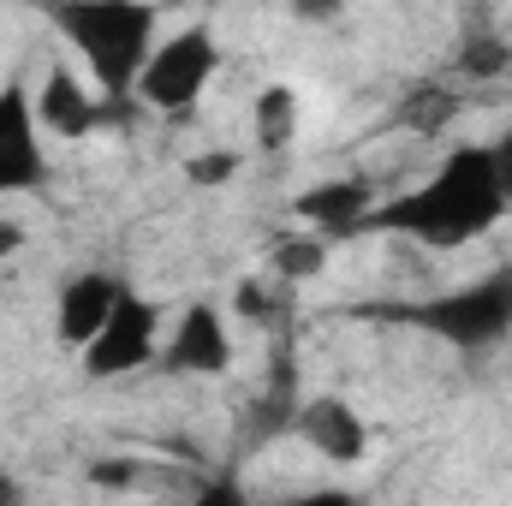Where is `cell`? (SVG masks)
<instances>
[{"label": "cell", "mask_w": 512, "mask_h": 506, "mask_svg": "<svg viewBox=\"0 0 512 506\" xmlns=\"http://www.w3.org/2000/svg\"><path fill=\"white\" fill-rule=\"evenodd\" d=\"M507 209L512 203L495 185L483 143H459L417 185H405L399 197H382L376 227L411 239L417 251H471L477 239H489L507 221Z\"/></svg>", "instance_id": "6da1fadb"}, {"label": "cell", "mask_w": 512, "mask_h": 506, "mask_svg": "<svg viewBox=\"0 0 512 506\" xmlns=\"http://www.w3.org/2000/svg\"><path fill=\"white\" fill-rule=\"evenodd\" d=\"M453 114H459V90H453V78H429V84H417V90L393 108V120H399L405 131H441Z\"/></svg>", "instance_id": "9a60e30c"}, {"label": "cell", "mask_w": 512, "mask_h": 506, "mask_svg": "<svg viewBox=\"0 0 512 506\" xmlns=\"http://www.w3.org/2000/svg\"><path fill=\"white\" fill-rule=\"evenodd\" d=\"M328 256H334V245H328L322 233L292 227L286 239H274V251H268V274H274L280 286H304V280H322V274H328Z\"/></svg>", "instance_id": "4fadbf2b"}, {"label": "cell", "mask_w": 512, "mask_h": 506, "mask_svg": "<svg viewBox=\"0 0 512 506\" xmlns=\"http://www.w3.org/2000/svg\"><path fill=\"white\" fill-rule=\"evenodd\" d=\"M376 209H382V191L364 173H328V179H310L292 197V221L310 227V233H322L328 245L376 233Z\"/></svg>", "instance_id": "52a82bcc"}, {"label": "cell", "mask_w": 512, "mask_h": 506, "mask_svg": "<svg viewBox=\"0 0 512 506\" xmlns=\"http://www.w3.org/2000/svg\"><path fill=\"white\" fill-rule=\"evenodd\" d=\"M233 358H239V346H233L227 310H215L209 298H197V304H185V310L161 328L155 370H161V376H227Z\"/></svg>", "instance_id": "8992f818"}, {"label": "cell", "mask_w": 512, "mask_h": 506, "mask_svg": "<svg viewBox=\"0 0 512 506\" xmlns=\"http://www.w3.org/2000/svg\"><path fill=\"white\" fill-rule=\"evenodd\" d=\"M239 167H245V155L239 149H203V155H191L185 161V173H191V185H233L239 179Z\"/></svg>", "instance_id": "e0dca14e"}, {"label": "cell", "mask_w": 512, "mask_h": 506, "mask_svg": "<svg viewBox=\"0 0 512 506\" xmlns=\"http://www.w3.org/2000/svg\"><path fill=\"white\" fill-rule=\"evenodd\" d=\"M292 435L322 465H364L370 459V423L346 393H304L292 411Z\"/></svg>", "instance_id": "9c48e42d"}, {"label": "cell", "mask_w": 512, "mask_h": 506, "mask_svg": "<svg viewBox=\"0 0 512 506\" xmlns=\"http://www.w3.org/2000/svg\"><path fill=\"white\" fill-rule=\"evenodd\" d=\"M48 185V131L36 120L30 90L0 84V197H24Z\"/></svg>", "instance_id": "ba28073f"}, {"label": "cell", "mask_w": 512, "mask_h": 506, "mask_svg": "<svg viewBox=\"0 0 512 506\" xmlns=\"http://www.w3.org/2000/svg\"><path fill=\"white\" fill-rule=\"evenodd\" d=\"M155 352H161V310H155V298H143L137 286H126L114 316L96 328V340L78 358H84V376L90 381H126L137 370H149Z\"/></svg>", "instance_id": "5b68a950"}, {"label": "cell", "mask_w": 512, "mask_h": 506, "mask_svg": "<svg viewBox=\"0 0 512 506\" xmlns=\"http://www.w3.org/2000/svg\"><path fill=\"white\" fill-rule=\"evenodd\" d=\"M483 155H489V167H495V185L507 191V203H512V126H501L489 143H483Z\"/></svg>", "instance_id": "d6986e66"}, {"label": "cell", "mask_w": 512, "mask_h": 506, "mask_svg": "<svg viewBox=\"0 0 512 506\" xmlns=\"http://www.w3.org/2000/svg\"><path fill=\"white\" fill-rule=\"evenodd\" d=\"M30 102H36V120L48 137H66V143H78V137H90L96 120H102V90L90 84V72H72L66 60H54L48 72H42V84L30 90Z\"/></svg>", "instance_id": "30bf717a"}, {"label": "cell", "mask_w": 512, "mask_h": 506, "mask_svg": "<svg viewBox=\"0 0 512 506\" xmlns=\"http://www.w3.org/2000/svg\"><path fill=\"white\" fill-rule=\"evenodd\" d=\"M90 483L96 489H137L143 483V459H102V465H90Z\"/></svg>", "instance_id": "ac0fdd59"}, {"label": "cell", "mask_w": 512, "mask_h": 506, "mask_svg": "<svg viewBox=\"0 0 512 506\" xmlns=\"http://www.w3.org/2000/svg\"><path fill=\"white\" fill-rule=\"evenodd\" d=\"M233 316H245V322H274L280 316V292H274V274H251V280H239V292H233Z\"/></svg>", "instance_id": "2e32d148"}, {"label": "cell", "mask_w": 512, "mask_h": 506, "mask_svg": "<svg viewBox=\"0 0 512 506\" xmlns=\"http://www.w3.org/2000/svg\"><path fill=\"white\" fill-rule=\"evenodd\" d=\"M346 6H352V0H286V12H292L298 24H340Z\"/></svg>", "instance_id": "ffe728a7"}, {"label": "cell", "mask_w": 512, "mask_h": 506, "mask_svg": "<svg viewBox=\"0 0 512 506\" xmlns=\"http://www.w3.org/2000/svg\"><path fill=\"white\" fill-rule=\"evenodd\" d=\"M298 137H304V96H298V84H286V78L262 84V90L251 96V143H256V155H286Z\"/></svg>", "instance_id": "7c38bea8"}, {"label": "cell", "mask_w": 512, "mask_h": 506, "mask_svg": "<svg viewBox=\"0 0 512 506\" xmlns=\"http://www.w3.org/2000/svg\"><path fill=\"white\" fill-rule=\"evenodd\" d=\"M30 245V233H24V221H12V215H0V262H12V256Z\"/></svg>", "instance_id": "44dd1931"}, {"label": "cell", "mask_w": 512, "mask_h": 506, "mask_svg": "<svg viewBox=\"0 0 512 506\" xmlns=\"http://www.w3.org/2000/svg\"><path fill=\"white\" fill-rule=\"evenodd\" d=\"M215 72H221V42H215V30L185 24V30H173V36H161V42L149 48V60H143V72H137V90H131V96H137L149 114H191V108L209 96Z\"/></svg>", "instance_id": "277c9868"}, {"label": "cell", "mask_w": 512, "mask_h": 506, "mask_svg": "<svg viewBox=\"0 0 512 506\" xmlns=\"http://www.w3.org/2000/svg\"><path fill=\"white\" fill-rule=\"evenodd\" d=\"M423 334H435L453 352H489L512 334V268H483L411 310Z\"/></svg>", "instance_id": "3957f363"}, {"label": "cell", "mask_w": 512, "mask_h": 506, "mask_svg": "<svg viewBox=\"0 0 512 506\" xmlns=\"http://www.w3.org/2000/svg\"><path fill=\"white\" fill-rule=\"evenodd\" d=\"M42 12L90 84L108 102H126L149 48L161 42V0H42Z\"/></svg>", "instance_id": "7a4b0ae2"}, {"label": "cell", "mask_w": 512, "mask_h": 506, "mask_svg": "<svg viewBox=\"0 0 512 506\" xmlns=\"http://www.w3.org/2000/svg\"><path fill=\"white\" fill-rule=\"evenodd\" d=\"M120 292H126V280L114 268H78V274H66V286L54 298V340L72 346V352H84L96 340V328L114 316Z\"/></svg>", "instance_id": "8fae6325"}, {"label": "cell", "mask_w": 512, "mask_h": 506, "mask_svg": "<svg viewBox=\"0 0 512 506\" xmlns=\"http://www.w3.org/2000/svg\"><path fill=\"white\" fill-rule=\"evenodd\" d=\"M501 72H512V48L495 30H471L453 54V84H495Z\"/></svg>", "instance_id": "5bb4252c"}, {"label": "cell", "mask_w": 512, "mask_h": 506, "mask_svg": "<svg viewBox=\"0 0 512 506\" xmlns=\"http://www.w3.org/2000/svg\"><path fill=\"white\" fill-rule=\"evenodd\" d=\"M24 501V483H18V477H6V471H0V506H18Z\"/></svg>", "instance_id": "7402d4cb"}]
</instances>
